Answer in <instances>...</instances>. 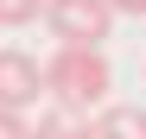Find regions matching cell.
Masks as SVG:
<instances>
[{
	"label": "cell",
	"instance_id": "ba28073f",
	"mask_svg": "<svg viewBox=\"0 0 146 139\" xmlns=\"http://www.w3.org/2000/svg\"><path fill=\"white\" fill-rule=\"evenodd\" d=\"M114 13H127V19H146V0H108Z\"/></svg>",
	"mask_w": 146,
	"mask_h": 139
},
{
	"label": "cell",
	"instance_id": "8992f818",
	"mask_svg": "<svg viewBox=\"0 0 146 139\" xmlns=\"http://www.w3.org/2000/svg\"><path fill=\"white\" fill-rule=\"evenodd\" d=\"M32 19H44V0H0V26H7V32L32 26Z\"/></svg>",
	"mask_w": 146,
	"mask_h": 139
},
{
	"label": "cell",
	"instance_id": "52a82bcc",
	"mask_svg": "<svg viewBox=\"0 0 146 139\" xmlns=\"http://www.w3.org/2000/svg\"><path fill=\"white\" fill-rule=\"evenodd\" d=\"M0 139H32V127H26V114H7V108H0Z\"/></svg>",
	"mask_w": 146,
	"mask_h": 139
},
{
	"label": "cell",
	"instance_id": "277c9868",
	"mask_svg": "<svg viewBox=\"0 0 146 139\" xmlns=\"http://www.w3.org/2000/svg\"><path fill=\"white\" fill-rule=\"evenodd\" d=\"M32 139H95V127H89V114H76V108H44L38 120H32Z\"/></svg>",
	"mask_w": 146,
	"mask_h": 139
},
{
	"label": "cell",
	"instance_id": "5b68a950",
	"mask_svg": "<svg viewBox=\"0 0 146 139\" xmlns=\"http://www.w3.org/2000/svg\"><path fill=\"white\" fill-rule=\"evenodd\" d=\"M89 127L95 139H146V108H102Z\"/></svg>",
	"mask_w": 146,
	"mask_h": 139
},
{
	"label": "cell",
	"instance_id": "6da1fadb",
	"mask_svg": "<svg viewBox=\"0 0 146 139\" xmlns=\"http://www.w3.org/2000/svg\"><path fill=\"white\" fill-rule=\"evenodd\" d=\"M108 89H114V70L102 57V44H57L51 63H44V95H51L57 108H102L108 101Z\"/></svg>",
	"mask_w": 146,
	"mask_h": 139
},
{
	"label": "cell",
	"instance_id": "7a4b0ae2",
	"mask_svg": "<svg viewBox=\"0 0 146 139\" xmlns=\"http://www.w3.org/2000/svg\"><path fill=\"white\" fill-rule=\"evenodd\" d=\"M44 26L57 44H102L114 32V7L108 0H44Z\"/></svg>",
	"mask_w": 146,
	"mask_h": 139
},
{
	"label": "cell",
	"instance_id": "3957f363",
	"mask_svg": "<svg viewBox=\"0 0 146 139\" xmlns=\"http://www.w3.org/2000/svg\"><path fill=\"white\" fill-rule=\"evenodd\" d=\"M38 95H44V63L32 51H0V108L26 114Z\"/></svg>",
	"mask_w": 146,
	"mask_h": 139
}]
</instances>
